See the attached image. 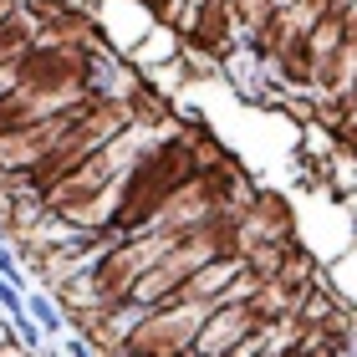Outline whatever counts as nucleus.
<instances>
[{"mask_svg": "<svg viewBox=\"0 0 357 357\" xmlns=\"http://www.w3.org/2000/svg\"><path fill=\"white\" fill-rule=\"evenodd\" d=\"M194 174H199V164H194L184 138L149 143V149L138 153V164L128 169L123 184H118V215H112V225H107V240H128V235L153 230L158 215H164V204L189 184Z\"/></svg>", "mask_w": 357, "mask_h": 357, "instance_id": "nucleus-1", "label": "nucleus"}, {"mask_svg": "<svg viewBox=\"0 0 357 357\" xmlns=\"http://www.w3.org/2000/svg\"><path fill=\"white\" fill-rule=\"evenodd\" d=\"M204 317H209L204 306H184V301L153 306L123 332L118 357H189L204 332Z\"/></svg>", "mask_w": 357, "mask_h": 357, "instance_id": "nucleus-2", "label": "nucleus"}, {"mask_svg": "<svg viewBox=\"0 0 357 357\" xmlns=\"http://www.w3.org/2000/svg\"><path fill=\"white\" fill-rule=\"evenodd\" d=\"M82 112H87V97H82V102H72V107H61V112H52V118H41V123H31V128L0 133V174H21L26 178L61 138L72 133V123L82 118Z\"/></svg>", "mask_w": 357, "mask_h": 357, "instance_id": "nucleus-3", "label": "nucleus"}, {"mask_svg": "<svg viewBox=\"0 0 357 357\" xmlns=\"http://www.w3.org/2000/svg\"><path fill=\"white\" fill-rule=\"evenodd\" d=\"M291 204L281 194H255V199L240 204V240H235V255H245L255 245H291Z\"/></svg>", "mask_w": 357, "mask_h": 357, "instance_id": "nucleus-4", "label": "nucleus"}, {"mask_svg": "<svg viewBox=\"0 0 357 357\" xmlns=\"http://www.w3.org/2000/svg\"><path fill=\"white\" fill-rule=\"evenodd\" d=\"M255 332L261 327H255L250 306L245 301H225V306H215V312L204 317V332H199V342H194V357H230L235 347H245Z\"/></svg>", "mask_w": 357, "mask_h": 357, "instance_id": "nucleus-5", "label": "nucleus"}, {"mask_svg": "<svg viewBox=\"0 0 357 357\" xmlns=\"http://www.w3.org/2000/svg\"><path fill=\"white\" fill-rule=\"evenodd\" d=\"M184 36H189L194 56H225L235 46V6H230V0H204Z\"/></svg>", "mask_w": 357, "mask_h": 357, "instance_id": "nucleus-6", "label": "nucleus"}, {"mask_svg": "<svg viewBox=\"0 0 357 357\" xmlns=\"http://www.w3.org/2000/svg\"><path fill=\"white\" fill-rule=\"evenodd\" d=\"M271 67H275V77H281V82H291V87H312V92H317V56H312V41H306V31H301V36H291V46L271 61Z\"/></svg>", "mask_w": 357, "mask_h": 357, "instance_id": "nucleus-7", "label": "nucleus"}, {"mask_svg": "<svg viewBox=\"0 0 357 357\" xmlns=\"http://www.w3.org/2000/svg\"><path fill=\"white\" fill-rule=\"evenodd\" d=\"M291 36H301V31H296V21H291L286 10H275L271 21H266V26L250 36V52L261 56V61H275V56H281L286 46H291Z\"/></svg>", "mask_w": 357, "mask_h": 357, "instance_id": "nucleus-8", "label": "nucleus"}, {"mask_svg": "<svg viewBox=\"0 0 357 357\" xmlns=\"http://www.w3.org/2000/svg\"><path fill=\"white\" fill-rule=\"evenodd\" d=\"M123 102H128V112H133V128H138V123H143V128H149V123H169V102H164L158 92H149V87H133Z\"/></svg>", "mask_w": 357, "mask_h": 357, "instance_id": "nucleus-9", "label": "nucleus"}, {"mask_svg": "<svg viewBox=\"0 0 357 357\" xmlns=\"http://www.w3.org/2000/svg\"><path fill=\"white\" fill-rule=\"evenodd\" d=\"M230 6H235V26L245 31V36H255V31H261V26L271 21V15L281 10L275 0H230Z\"/></svg>", "mask_w": 357, "mask_h": 357, "instance_id": "nucleus-10", "label": "nucleus"}, {"mask_svg": "<svg viewBox=\"0 0 357 357\" xmlns=\"http://www.w3.org/2000/svg\"><path fill=\"white\" fill-rule=\"evenodd\" d=\"M31 312H36V317H41V327H46V332H56V327H61V317H56V306H52V301H41V296H31Z\"/></svg>", "mask_w": 357, "mask_h": 357, "instance_id": "nucleus-11", "label": "nucleus"}, {"mask_svg": "<svg viewBox=\"0 0 357 357\" xmlns=\"http://www.w3.org/2000/svg\"><path fill=\"white\" fill-rule=\"evenodd\" d=\"M301 357H337V347H301Z\"/></svg>", "mask_w": 357, "mask_h": 357, "instance_id": "nucleus-12", "label": "nucleus"}, {"mask_svg": "<svg viewBox=\"0 0 357 357\" xmlns=\"http://www.w3.org/2000/svg\"><path fill=\"white\" fill-rule=\"evenodd\" d=\"M0 271H6V275H15V266H10V255H6V250H0Z\"/></svg>", "mask_w": 357, "mask_h": 357, "instance_id": "nucleus-13", "label": "nucleus"}, {"mask_svg": "<svg viewBox=\"0 0 357 357\" xmlns=\"http://www.w3.org/2000/svg\"><path fill=\"white\" fill-rule=\"evenodd\" d=\"M332 6H337V10H352V6H357V0H332Z\"/></svg>", "mask_w": 357, "mask_h": 357, "instance_id": "nucleus-14", "label": "nucleus"}, {"mask_svg": "<svg viewBox=\"0 0 357 357\" xmlns=\"http://www.w3.org/2000/svg\"><path fill=\"white\" fill-rule=\"evenodd\" d=\"M275 6H281V10H291V6H296V0H275Z\"/></svg>", "mask_w": 357, "mask_h": 357, "instance_id": "nucleus-15", "label": "nucleus"}]
</instances>
